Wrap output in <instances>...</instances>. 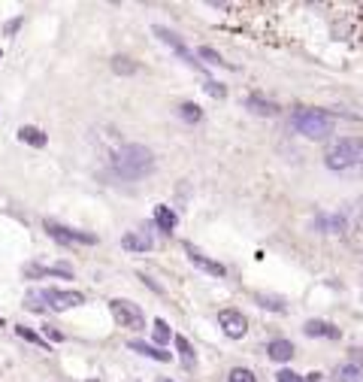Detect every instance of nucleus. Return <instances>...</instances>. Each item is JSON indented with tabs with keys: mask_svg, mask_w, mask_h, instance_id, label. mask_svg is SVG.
<instances>
[{
	"mask_svg": "<svg viewBox=\"0 0 363 382\" xmlns=\"http://www.w3.org/2000/svg\"><path fill=\"white\" fill-rule=\"evenodd\" d=\"M327 170H351V167H360L363 164V140L360 137H342L336 140L330 149H327V158H324Z\"/></svg>",
	"mask_w": 363,
	"mask_h": 382,
	"instance_id": "obj_3",
	"label": "nucleus"
},
{
	"mask_svg": "<svg viewBox=\"0 0 363 382\" xmlns=\"http://www.w3.org/2000/svg\"><path fill=\"white\" fill-rule=\"evenodd\" d=\"M109 313H113V319L118 321L121 328H127V331H143L146 328L143 309H139L136 304H130V300H125V297L109 300Z\"/></svg>",
	"mask_w": 363,
	"mask_h": 382,
	"instance_id": "obj_4",
	"label": "nucleus"
},
{
	"mask_svg": "<svg viewBox=\"0 0 363 382\" xmlns=\"http://www.w3.org/2000/svg\"><path fill=\"white\" fill-rule=\"evenodd\" d=\"M330 382H363V374L357 364H351V361H345V364H339L336 370H333Z\"/></svg>",
	"mask_w": 363,
	"mask_h": 382,
	"instance_id": "obj_16",
	"label": "nucleus"
},
{
	"mask_svg": "<svg viewBox=\"0 0 363 382\" xmlns=\"http://www.w3.org/2000/svg\"><path fill=\"white\" fill-rule=\"evenodd\" d=\"M43 331H46V337H49V340H52V343H60V340H64V337H60V334H58V331H55L52 325H46Z\"/></svg>",
	"mask_w": 363,
	"mask_h": 382,
	"instance_id": "obj_30",
	"label": "nucleus"
},
{
	"mask_svg": "<svg viewBox=\"0 0 363 382\" xmlns=\"http://www.w3.org/2000/svg\"><path fill=\"white\" fill-rule=\"evenodd\" d=\"M18 140H22V143H27V146H37V149H43V146L49 143V137L43 134V130H39V128H30V125H25L22 130H18Z\"/></svg>",
	"mask_w": 363,
	"mask_h": 382,
	"instance_id": "obj_18",
	"label": "nucleus"
},
{
	"mask_svg": "<svg viewBox=\"0 0 363 382\" xmlns=\"http://www.w3.org/2000/svg\"><path fill=\"white\" fill-rule=\"evenodd\" d=\"M345 216H324V213H321L318 218H315V228L321 230V234H342V230H345Z\"/></svg>",
	"mask_w": 363,
	"mask_h": 382,
	"instance_id": "obj_13",
	"label": "nucleus"
},
{
	"mask_svg": "<svg viewBox=\"0 0 363 382\" xmlns=\"http://www.w3.org/2000/svg\"><path fill=\"white\" fill-rule=\"evenodd\" d=\"M218 325H221V331H224L230 340H239V337H246V331H248V319L242 316L239 309H221Z\"/></svg>",
	"mask_w": 363,
	"mask_h": 382,
	"instance_id": "obj_7",
	"label": "nucleus"
},
{
	"mask_svg": "<svg viewBox=\"0 0 363 382\" xmlns=\"http://www.w3.org/2000/svg\"><path fill=\"white\" fill-rule=\"evenodd\" d=\"M25 307L30 309V313H43V295H34V291H30V295L25 297Z\"/></svg>",
	"mask_w": 363,
	"mask_h": 382,
	"instance_id": "obj_27",
	"label": "nucleus"
},
{
	"mask_svg": "<svg viewBox=\"0 0 363 382\" xmlns=\"http://www.w3.org/2000/svg\"><path fill=\"white\" fill-rule=\"evenodd\" d=\"M176 349L182 352V364H185L188 370H194L197 367V355H194V346H191V340L188 337H176Z\"/></svg>",
	"mask_w": 363,
	"mask_h": 382,
	"instance_id": "obj_19",
	"label": "nucleus"
},
{
	"mask_svg": "<svg viewBox=\"0 0 363 382\" xmlns=\"http://www.w3.org/2000/svg\"><path fill=\"white\" fill-rule=\"evenodd\" d=\"M155 37L158 39H164V43L170 46V49H173V52L182 58V61H185L188 67H194V70H200V61H197V58H194V52H191V49L185 46V43H182V39L173 34V31H170V27H164V25H155Z\"/></svg>",
	"mask_w": 363,
	"mask_h": 382,
	"instance_id": "obj_6",
	"label": "nucleus"
},
{
	"mask_svg": "<svg viewBox=\"0 0 363 382\" xmlns=\"http://www.w3.org/2000/svg\"><path fill=\"white\" fill-rule=\"evenodd\" d=\"M197 55L203 58V61L215 64V67H227V61H224V58H221V55H218V52H215V49H212V46H200V49H197Z\"/></svg>",
	"mask_w": 363,
	"mask_h": 382,
	"instance_id": "obj_23",
	"label": "nucleus"
},
{
	"mask_svg": "<svg viewBox=\"0 0 363 382\" xmlns=\"http://www.w3.org/2000/svg\"><path fill=\"white\" fill-rule=\"evenodd\" d=\"M291 128L309 140H327L333 134V128H336V122H333V116L324 113V109H297L291 116Z\"/></svg>",
	"mask_w": 363,
	"mask_h": 382,
	"instance_id": "obj_2",
	"label": "nucleus"
},
{
	"mask_svg": "<svg viewBox=\"0 0 363 382\" xmlns=\"http://www.w3.org/2000/svg\"><path fill=\"white\" fill-rule=\"evenodd\" d=\"M121 249H125V252H148L151 237L143 234V230H127V234L121 237Z\"/></svg>",
	"mask_w": 363,
	"mask_h": 382,
	"instance_id": "obj_10",
	"label": "nucleus"
},
{
	"mask_svg": "<svg viewBox=\"0 0 363 382\" xmlns=\"http://www.w3.org/2000/svg\"><path fill=\"white\" fill-rule=\"evenodd\" d=\"M176 116L182 118V122H188V125H197L200 118H203V113H200V106L197 104H179V109H176Z\"/></svg>",
	"mask_w": 363,
	"mask_h": 382,
	"instance_id": "obj_20",
	"label": "nucleus"
},
{
	"mask_svg": "<svg viewBox=\"0 0 363 382\" xmlns=\"http://www.w3.org/2000/svg\"><path fill=\"white\" fill-rule=\"evenodd\" d=\"M160 382H173V379H160Z\"/></svg>",
	"mask_w": 363,
	"mask_h": 382,
	"instance_id": "obj_32",
	"label": "nucleus"
},
{
	"mask_svg": "<svg viewBox=\"0 0 363 382\" xmlns=\"http://www.w3.org/2000/svg\"><path fill=\"white\" fill-rule=\"evenodd\" d=\"M255 300H260V307L272 309V313H285V300H281V297H267V295H257Z\"/></svg>",
	"mask_w": 363,
	"mask_h": 382,
	"instance_id": "obj_25",
	"label": "nucleus"
},
{
	"mask_svg": "<svg viewBox=\"0 0 363 382\" xmlns=\"http://www.w3.org/2000/svg\"><path fill=\"white\" fill-rule=\"evenodd\" d=\"M127 349H130V352H143L146 358H155V361H173V355H170V352H164L160 346H151V343H139V340H130Z\"/></svg>",
	"mask_w": 363,
	"mask_h": 382,
	"instance_id": "obj_15",
	"label": "nucleus"
},
{
	"mask_svg": "<svg viewBox=\"0 0 363 382\" xmlns=\"http://www.w3.org/2000/svg\"><path fill=\"white\" fill-rule=\"evenodd\" d=\"M46 230H49V237L52 240H60V243H88V246H94L97 243V237L94 234H85V230H73V228H64V225H58V222H46Z\"/></svg>",
	"mask_w": 363,
	"mask_h": 382,
	"instance_id": "obj_8",
	"label": "nucleus"
},
{
	"mask_svg": "<svg viewBox=\"0 0 363 382\" xmlns=\"http://www.w3.org/2000/svg\"><path fill=\"white\" fill-rule=\"evenodd\" d=\"M43 300H49L52 309H73V307H82L85 304V295L82 291H67V288H46L43 291Z\"/></svg>",
	"mask_w": 363,
	"mask_h": 382,
	"instance_id": "obj_5",
	"label": "nucleus"
},
{
	"mask_svg": "<svg viewBox=\"0 0 363 382\" xmlns=\"http://www.w3.org/2000/svg\"><path fill=\"white\" fill-rule=\"evenodd\" d=\"M155 225L164 230V234H173L176 225H179V216L170 207H155Z\"/></svg>",
	"mask_w": 363,
	"mask_h": 382,
	"instance_id": "obj_14",
	"label": "nucleus"
},
{
	"mask_svg": "<svg viewBox=\"0 0 363 382\" xmlns=\"http://www.w3.org/2000/svg\"><path fill=\"white\" fill-rule=\"evenodd\" d=\"M15 331H18V337H25V340H30V343H37L39 349H46V340H43V337H39V334H34V331H30V328H25V325H18Z\"/></svg>",
	"mask_w": 363,
	"mask_h": 382,
	"instance_id": "obj_26",
	"label": "nucleus"
},
{
	"mask_svg": "<svg viewBox=\"0 0 363 382\" xmlns=\"http://www.w3.org/2000/svg\"><path fill=\"white\" fill-rule=\"evenodd\" d=\"M276 382H302V376L294 374V370H279V374H276Z\"/></svg>",
	"mask_w": 363,
	"mask_h": 382,
	"instance_id": "obj_29",
	"label": "nucleus"
},
{
	"mask_svg": "<svg viewBox=\"0 0 363 382\" xmlns=\"http://www.w3.org/2000/svg\"><path fill=\"white\" fill-rule=\"evenodd\" d=\"M302 331H306L309 337H327V340H339V328L336 325H330V321L324 319H312L302 325Z\"/></svg>",
	"mask_w": 363,
	"mask_h": 382,
	"instance_id": "obj_11",
	"label": "nucleus"
},
{
	"mask_svg": "<svg viewBox=\"0 0 363 382\" xmlns=\"http://www.w3.org/2000/svg\"><path fill=\"white\" fill-rule=\"evenodd\" d=\"M139 279H143V283H146L148 288H155V291H158V295H164V288H160V285L155 283V279H148V276H139Z\"/></svg>",
	"mask_w": 363,
	"mask_h": 382,
	"instance_id": "obj_31",
	"label": "nucleus"
},
{
	"mask_svg": "<svg viewBox=\"0 0 363 382\" xmlns=\"http://www.w3.org/2000/svg\"><path fill=\"white\" fill-rule=\"evenodd\" d=\"M203 88H206V92H209L212 97H218V100H221V97H224V94H227V92H224V85H221V82H215V79H209V82H206Z\"/></svg>",
	"mask_w": 363,
	"mask_h": 382,
	"instance_id": "obj_28",
	"label": "nucleus"
},
{
	"mask_svg": "<svg viewBox=\"0 0 363 382\" xmlns=\"http://www.w3.org/2000/svg\"><path fill=\"white\" fill-rule=\"evenodd\" d=\"M227 382H257V376L251 374L248 367H234V370L227 374Z\"/></svg>",
	"mask_w": 363,
	"mask_h": 382,
	"instance_id": "obj_24",
	"label": "nucleus"
},
{
	"mask_svg": "<svg viewBox=\"0 0 363 382\" xmlns=\"http://www.w3.org/2000/svg\"><path fill=\"white\" fill-rule=\"evenodd\" d=\"M246 106H248V113H255V116H279L281 109H279V104H272V100H267V97H257V94H251L248 100H246Z\"/></svg>",
	"mask_w": 363,
	"mask_h": 382,
	"instance_id": "obj_12",
	"label": "nucleus"
},
{
	"mask_svg": "<svg viewBox=\"0 0 363 382\" xmlns=\"http://www.w3.org/2000/svg\"><path fill=\"white\" fill-rule=\"evenodd\" d=\"M267 352H269L272 361H291L294 358V343H291V340H272V343L267 346Z\"/></svg>",
	"mask_w": 363,
	"mask_h": 382,
	"instance_id": "obj_17",
	"label": "nucleus"
},
{
	"mask_svg": "<svg viewBox=\"0 0 363 382\" xmlns=\"http://www.w3.org/2000/svg\"><path fill=\"white\" fill-rule=\"evenodd\" d=\"M185 252H188V258H191V264H194L197 270H203V273H209V276H215V279H221L227 273L224 270V264H218V261H212V258H206V255H200L194 246L191 243H185Z\"/></svg>",
	"mask_w": 363,
	"mask_h": 382,
	"instance_id": "obj_9",
	"label": "nucleus"
},
{
	"mask_svg": "<svg viewBox=\"0 0 363 382\" xmlns=\"http://www.w3.org/2000/svg\"><path fill=\"white\" fill-rule=\"evenodd\" d=\"M113 167L118 170V176H125V179H143L155 170V152H151L148 146L127 143L115 152Z\"/></svg>",
	"mask_w": 363,
	"mask_h": 382,
	"instance_id": "obj_1",
	"label": "nucleus"
},
{
	"mask_svg": "<svg viewBox=\"0 0 363 382\" xmlns=\"http://www.w3.org/2000/svg\"><path fill=\"white\" fill-rule=\"evenodd\" d=\"M113 70L118 76H130V73H136V64L130 61V58H125V55H115L113 58Z\"/></svg>",
	"mask_w": 363,
	"mask_h": 382,
	"instance_id": "obj_22",
	"label": "nucleus"
},
{
	"mask_svg": "<svg viewBox=\"0 0 363 382\" xmlns=\"http://www.w3.org/2000/svg\"><path fill=\"white\" fill-rule=\"evenodd\" d=\"M151 337H155V343H158V346H164L167 340L173 337V331H170V325H167L164 319H158V321H155V328H151Z\"/></svg>",
	"mask_w": 363,
	"mask_h": 382,
	"instance_id": "obj_21",
	"label": "nucleus"
}]
</instances>
